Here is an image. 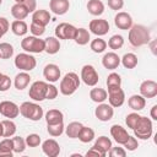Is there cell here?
<instances>
[{
	"mask_svg": "<svg viewBox=\"0 0 157 157\" xmlns=\"http://www.w3.org/2000/svg\"><path fill=\"white\" fill-rule=\"evenodd\" d=\"M65 130L64 126V121L63 123H58V124H47V131L50 136L53 137H58L60 136Z\"/></svg>",
	"mask_w": 157,
	"mask_h": 157,
	"instance_id": "obj_37",
	"label": "cell"
},
{
	"mask_svg": "<svg viewBox=\"0 0 157 157\" xmlns=\"http://www.w3.org/2000/svg\"><path fill=\"white\" fill-rule=\"evenodd\" d=\"M11 15L13 16L15 20H25L29 15V12L25 4H15L11 7Z\"/></svg>",
	"mask_w": 157,
	"mask_h": 157,
	"instance_id": "obj_28",
	"label": "cell"
},
{
	"mask_svg": "<svg viewBox=\"0 0 157 157\" xmlns=\"http://www.w3.org/2000/svg\"><path fill=\"white\" fill-rule=\"evenodd\" d=\"M114 23L119 29H124L128 31L131 26H132V17L130 16V13L125 12V11H120L115 15L114 17Z\"/></svg>",
	"mask_w": 157,
	"mask_h": 157,
	"instance_id": "obj_17",
	"label": "cell"
},
{
	"mask_svg": "<svg viewBox=\"0 0 157 157\" xmlns=\"http://www.w3.org/2000/svg\"><path fill=\"white\" fill-rule=\"evenodd\" d=\"M77 139L83 144H88L94 139V130L88 126H82L77 135Z\"/></svg>",
	"mask_w": 157,
	"mask_h": 157,
	"instance_id": "obj_33",
	"label": "cell"
},
{
	"mask_svg": "<svg viewBox=\"0 0 157 157\" xmlns=\"http://www.w3.org/2000/svg\"><path fill=\"white\" fill-rule=\"evenodd\" d=\"M83 125L80 123V121H71L67 124V126H65V134L67 135V137L70 139H77V135L81 130Z\"/></svg>",
	"mask_w": 157,
	"mask_h": 157,
	"instance_id": "obj_35",
	"label": "cell"
},
{
	"mask_svg": "<svg viewBox=\"0 0 157 157\" xmlns=\"http://www.w3.org/2000/svg\"><path fill=\"white\" fill-rule=\"evenodd\" d=\"M2 130H4V129H2V124H1V121H0V137L2 136Z\"/></svg>",
	"mask_w": 157,
	"mask_h": 157,
	"instance_id": "obj_55",
	"label": "cell"
},
{
	"mask_svg": "<svg viewBox=\"0 0 157 157\" xmlns=\"http://www.w3.org/2000/svg\"><path fill=\"white\" fill-rule=\"evenodd\" d=\"M11 31H12L13 34L21 37V36H25L28 32V26L23 20H15L11 23Z\"/></svg>",
	"mask_w": 157,
	"mask_h": 157,
	"instance_id": "obj_29",
	"label": "cell"
},
{
	"mask_svg": "<svg viewBox=\"0 0 157 157\" xmlns=\"http://www.w3.org/2000/svg\"><path fill=\"white\" fill-rule=\"evenodd\" d=\"M123 146H124V148H125L126 151H135V150L139 147V141H137V139H136L135 136L129 135V139L126 140V142H125Z\"/></svg>",
	"mask_w": 157,
	"mask_h": 157,
	"instance_id": "obj_45",
	"label": "cell"
},
{
	"mask_svg": "<svg viewBox=\"0 0 157 157\" xmlns=\"http://www.w3.org/2000/svg\"><path fill=\"white\" fill-rule=\"evenodd\" d=\"M0 114L7 119H15L20 114V107L11 101L0 102Z\"/></svg>",
	"mask_w": 157,
	"mask_h": 157,
	"instance_id": "obj_11",
	"label": "cell"
},
{
	"mask_svg": "<svg viewBox=\"0 0 157 157\" xmlns=\"http://www.w3.org/2000/svg\"><path fill=\"white\" fill-rule=\"evenodd\" d=\"M0 59H1V58H0Z\"/></svg>",
	"mask_w": 157,
	"mask_h": 157,
	"instance_id": "obj_60",
	"label": "cell"
},
{
	"mask_svg": "<svg viewBox=\"0 0 157 157\" xmlns=\"http://www.w3.org/2000/svg\"><path fill=\"white\" fill-rule=\"evenodd\" d=\"M150 115H151V119L152 120H157V104L152 105L151 112H150Z\"/></svg>",
	"mask_w": 157,
	"mask_h": 157,
	"instance_id": "obj_54",
	"label": "cell"
},
{
	"mask_svg": "<svg viewBox=\"0 0 157 157\" xmlns=\"http://www.w3.org/2000/svg\"><path fill=\"white\" fill-rule=\"evenodd\" d=\"M112 146H113L112 145V140L109 137H107V136H99L94 141V145H93V147L97 148L104 157L107 156V153H108V151L110 150Z\"/></svg>",
	"mask_w": 157,
	"mask_h": 157,
	"instance_id": "obj_23",
	"label": "cell"
},
{
	"mask_svg": "<svg viewBox=\"0 0 157 157\" xmlns=\"http://www.w3.org/2000/svg\"><path fill=\"white\" fill-rule=\"evenodd\" d=\"M45 40V49L44 52H47L50 55L56 54L60 50V42L56 37H48L44 39Z\"/></svg>",
	"mask_w": 157,
	"mask_h": 157,
	"instance_id": "obj_26",
	"label": "cell"
},
{
	"mask_svg": "<svg viewBox=\"0 0 157 157\" xmlns=\"http://www.w3.org/2000/svg\"><path fill=\"white\" fill-rule=\"evenodd\" d=\"M11 78L7 75H0V92H5L11 87Z\"/></svg>",
	"mask_w": 157,
	"mask_h": 157,
	"instance_id": "obj_46",
	"label": "cell"
},
{
	"mask_svg": "<svg viewBox=\"0 0 157 157\" xmlns=\"http://www.w3.org/2000/svg\"><path fill=\"white\" fill-rule=\"evenodd\" d=\"M29 31H31V33H32V36H36V37H40V36H43L44 34V32H45V27H43V26H39V25H37V23H31V26H29Z\"/></svg>",
	"mask_w": 157,
	"mask_h": 157,
	"instance_id": "obj_47",
	"label": "cell"
},
{
	"mask_svg": "<svg viewBox=\"0 0 157 157\" xmlns=\"http://www.w3.org/2000/svg\"><path fill=\"white\" fill-rule=\"evenodd\" d=\"M13 55V47L10 43H0V58L1 59H10Z\"/></svg>",
	"mask_w": 157,
	"mask_h": 157,
	"instance_id": "obj_41",
	"label": "cell"
},
{
	"mask_svg": "<svg viewBox=\"0 0 157 157\" xmlns=\"http://www.w3.org/2000/svg\"><path fill=\"white\" fill-rule=\"evenodd\" d=\"M134 130V136L140 139V140H148L152 134H153V125L152 120L147 117H140L136 126L132 129Z\"/></svg>",
	"mask_w": 157,
	"mask_h": 157,
	"instance_id": "obj_4",
	"label": "cell"
},
{
	"mask_svg": "<svg viewBox=\"0 0 157 157\" xmlns=\"http://www.w3.org/2000/svg\"><path fill=\"white\" fill-rule=\"evenodd\" d=\"M23 4L27 7V10H28L29 13H32V12H34L37 10V1L36 0H25Z\"/></svg>",
	"mask_w": 157,
	"mask_h": 157,
	"instance_id": "obj_51",
	"label": "cell"
},
{
	"mask_svg": "<svg viewBox=\"0 0 157 157\" xmlns=\"http://www.w3.org/2000/svg\"><path fill=\"white\" fill-rule=\"evenodd\" d=\"M49 9L55 15H65L70 9L69 0H50L49 1Z\"/></svg>",
	"mask_w": 157,
	"mask_h": 157,
	"instance_id": "obj_20",
	"label": "cell"
},
{
	"mask_svg": "<svg viewBox=\"0 0 157 157\" xmlns=\"http://www.w3.org/2000/svg\"><path fill=\"white\" fill-rule=\"evenodd\" d=\"M26 141L25 139L20 137V136H15L12 137V150L15 153H22L26 150Z\"/></svg>",
	"mask_w": 157,
	"mask_h": 157,
	"instance_id": "obj_40",
	"label": "cell"
},
{
	"mask_svg": "<svg viewBox=\"0 0 157 157\" xmlns=\"http://www.w3.org/2000/svg\"><path fill=\"white\" fill-rule=\"evenodd\" d=\"M21 48L26 53H36L39 54L45 49V40L40 39L36 36H27L21 40Z\"/></svg>",
	"mask_w": 157,
	"mask_h": 157,
	"instance_id": "obj_5",
	"label": "cell"
},
{
	"mask_svg": "<svg viewBox=\"0 0 157 157\" xmlns=\"http://www.w3.org/2000/svg\"><path fill=\"white\" fill-rule=\"evenodd\" d=\"M78 87H80L78 75L76 72H67L64 75V77L60 81L59 91L64 96H71L77 91Z\"/></svg>",
	"mask_w": 157,
	"mask_h": 157,
	"instance_id": "obj_2",
	"label": "cell"
},
{
	"mask_svg": "<svg viewBox=\"0 0 157 157\" xmlns=\"http://www.w3.org/2000/svg\"><path fill=\"white\" fill-rule=\"evenodd\" d=\"M102 65L108 70H115L120 65V56L114 52H108L102 58Z\"/></svg>",
	"mask_w": 157,
	"mask_h": 157,
	"instance_id": "obj_19",
	"label": "cell"
},
{
	"mask_svg": "<svg viewBox=\"0 0 157 157\" xmlns=\"http://www.w3.org/2000/svg\"><path fill=\"white\" fill-rule=\"evenodd\" d=\"M120 63L125 69H135L137 66V56L134 53H126L120 58Z\"/></svg>",
	"mask_w": 157,
	"mask_h": 157,
	"instance_id": "obj_36",
	"label": "cell"
},
{
	"mask_svg": "<svg viewBox=\"0 0 157 157\" xmlns=\"http://www.w3.org/2000/svg\"><path fill=\"white\" fill-rule=\"evenodd\" d=\"M90 47H91V49H92L93 53L99 54V53H103V52L107 49V42H105L104 39H102V38L97 37L96 39L91 40Z\"/></svg>",
	"mask_w": 157,
	"mask_h": 157,
	"instance_id": "obj_38",
	"label": "cell"
},
{
	"mask_svg": "<svg viewBox=\"0 0 157 157\" xmlns=\"http://www.w3.org/2000/svg\"><path fill=\"white\" fill-rule=\"evenodd\" d=\"M15 66L17 69H20L21 71H32L36 65H37V60L33 55H31V53H20L16 55L15 58Z\"/></svg>",
	"mask_w": 157,
	"mask_h": 157,
	"instance_id": "obj_6",
	"label": "cell"
},
{
	"mask_svg": "<svg viewBox=\"0 0 157 157\" xmlns=\"http://www.w3.org/2000/svg\"><path fill=\"white\" fill-rule=\"evenodd\" d=\"M20 114L28 120L38 121L43 118L44 112L43 108L34 102H23L20 105Z\"/></svg>",
	"mask_w": 157,
	"mask_h": 157,
	"instance_id": "obj_3",
	"label": "cell"
},
{
	"mask_svg": "<svg viewBox=\"0 0 157 157\" xmlns=\"http://www.w3.org/2000/svg\"><path fill=\"white\" fill-rule=\"evenodd\" d=\"M90 39H91V37H90L88 29L82 28V27L76 29V34L74 37V40H75L76 44H78V45H86L90 42Z\"/></svg>",
	"mask_w": 157,
	"mask_h": 157,
	"instance_id": "obj_30",
	"label": "cell"
},
{
	"mask_svg": "<svg viewBox=\"0 0 157 157\" xmlns=\"http://www.w3.org/2000/svg\"><path fill=\"white\" fill-rule=\"evenodd\" d=\"M43 76L48 82L54 83V82L59 81V78L61 76V71L56 64H47L43 69Z\"/></svg>",
	"mask_w": 157,
	"mask_h": 157,
	"instance_id": "obj_15",
	"label": "cell"
},
{
	"mask_svg": "<svg viewBox=\"0 0 157 157\" xmlns=\"http://www.w3.org/2000/svg\"><path fill=\"white\" fill-rule=\"evenodd\" d=\"M12 139L5 137L2 141H0V157H12Z\"/></svg>",
	"mask_w": 157,
	"mask_h": 157,
	"instance_id": "obj_32",
	"label": "cell"
},
{
	"mask_svg": "<svg viewBox=\"0 0 157 157\" xmlns=\"http://www.w3.org/2000/svg\"><path fill=\"white\" fill-rule=\"evenodd\" d=\"M44 118H45L47 124H58V123L64 121V114L59 109H49L45 113Z\"/></svg>",
	"mask_w": 157,
	"mask_h": 157,
	"instance_id": "obj_25",
	"label": "cell"
},
{
	"mask_svg": "<svg viewBox=\"0 0 157 157\" xmlns=\"http://www.w3.org/2000/svg\"><path fill=\"white\" fill-rule=\"evenodd\" d=\"M2 124V137H11L16 134V124L12 121V119H5L1 121Z\"/></svg>",
	"mask_w": 157,
	"mask_h": 157,
	"instance_id": "obj_34",
	"label": "cell"
},
{
	"mask_svg": "<svg viewBox=\"0 0 157 157\" xmlns=\"http://www.w3.org/2000/svg\"><path fill=\"white\" fill-rule=\"evenodd\" d=\"M4 34H5V33H4V32H2V29H1V28H0V39H1V37H2V36H4Z\"/></svg>",
	"mask_w": 157,
	"mask_h": 157,
	"instance_id": "obj_57",
	"label": "cell"
},
{
	"mask_svg": "<svg viewBox=\"0 0 157 157\" xmlns=\"http://www.w3.org/2000/svg\"><path fill=\"white\" fill-rule=\"evenodd\" d=\"M108 155L110 157H125L126 156V150L124 147H110L108 151Z\"/></svg>",
	"mask_w": 157,
	"mask_h": 157,
	"instance_id": "obj_49",
	"label": "cell"
},
{
	"mask_svg": "<svg viewBox=\"0 0 157 157\" xmlns=\"http://www.w3.org/2000/svg\"><path fill=\"white\" fill-rule=\"evenodd\" d=\"M76 27L71 23H59L55 28V37L58 39H74L76 34Z\"/></svg>",
	"mask_w": 157,
	"mask_h": 157,
	"instance_id": "obj_10",
	"label": "cell"
},
{
	"mask_svg": "<svg viewBox=\"0 0 157 157\" xmlns=\"http://www.w3.org/2000/svg\"><path fill=\"white\" fill-rule=\"evenodd\" d=\"M50 12L48 10H36L32 12V22L39 26L47 27V25L50 22Z\"/></svg>",
	"mask_w": 157,
	"mask_h": 157,
	"instance_id": "obj_21",
	"label": "cell"
},
{
	"mask_svg": "<svg viewBox=\"0 0 157 157\" xmlns=\"http://www.w3.org/2000/svg\"><path fill=\"white\" fill-rule=\"evenodd\" d=\"M90 32L96 34L97 37H102L104 34H107L109 32V22L107 20L103 18H97V20H92L88 25Z\"/></svg>",
	"mask_w": 157,
	"mask_h": 157,
	"instance_id": "obj_12",
	"label": "cell"
},
{
	"mask_svg": "<svg viewBox=\"0 0 157 157\" xmlns=\"http://www.w3.org/2000/svg\"><path fill=\"white\" fill-rule=\"evenodd\" d=\"M47 88H48V83L45 81H34L28 91V96L31 99H33L34 102H42L45 99V94H47Z\"/></svg>",
	"mask_w": 157,
	"mask_h": 157,
	"instance_id": "obj_7",
	"label": "cell"
},
{
	"mask_svg": "<svg viewBox=\"0 0 157 157\" xmlns=\"http://www.w3.org/2000/svg\"><path fill=\"white\" fill-rule=\"evenodd\" d=\"M85 85L87 86H91V87H94L98 81H99V76H98V72L97 70L94 69V66L92 65H83L82 69H81V77H80Z\"/></svg>",
	"mask_w": 157,
	"mask_h": 157,
	"instance_id": "obj_9",
	"label": "cell"
},
{
	"mask_svg": "<svg viewBox=\"0 0 157 157\" xmlns=\"http://www.w3.org/2000/svg\"><path fill=\"white\" fill-rule=\"evenodd\" d=\"M1 4H2V0H0V5H1Z\"/></svg>",
	"mask_w": 157,
	"mask_h": 157,
	"instance_id": "obj_58",
	"label": "cell"
},
{
	"mask_svg": "<svg viewBox=\"0 0 157 157\" xmlns=\"http://www.w3.org/2000/svg\"><path fill=\"white\" fill-rule=\"evenodd\" d=\"M29 82H31V75L27 71L18 72L15 76V80H13V85H15L16 90H18V91H22V90L27 88V86L29 85Z\"/></svg>",
	"mask_w": 157,
	"mask_h": 157,
	"instance_id": "obj_22",
	"label": "cell"
},
{
	"mask_svg": "<svg viewBox=\"0 0 157 157\" xmlns=\"http://www.w3.org/2000/svg\"><path fill=\"white\" fill-rule=\"evenodd\" d=\"M15 2H16V4H23L25 0H15Z\"/></svg>",
	"mask_w": 157,
	"mask_h": 157,
	"instance_id": "obj_56",
	"label": "cell"
},
{
	"mask_svg": "<svg viewBox=\"0 0 157 157\" xmlns=\"http://www.w3.org/2000/svg\"><path fill=\"white\" fill-rule=\"evenodd\" d=\"M59 94V90L58 87H55L53 83H48V88H47V94H45V99H55Z\"/></svg>",
	"mask_w": 157,
	"mask_h": 157,
	"instance_id": "obj_48",
	"label": "cell"
},
{
	"mask_svg": "<svg viewBox=\"0 0 157 157\" xmlns=\"http://www.w3.org/2000/svg\"><path fill=\"white\" fill-rule=\"evenodd\" d=\"M121 86V77L117 72H110L107 77V87H117Z\"/></svg>",
	"mask_w": 157,
	"mask_h": 157,
	"instance_id": "obj_42",
	"label": "cell"
},
{
	"mask_svg": "<svg viewBox=\"0 0 157 157\" xmlns=\"http://www.w3.org/2000/svg\"><path fill=\"white\" fill-rule=\"evenodd\" d=\"M42 151L48 157H56L60 153V145L54 139H48L42 144Z\"/></svg>",
	"mask_w": 157,
	"mask_h": 157,
	"instance_id": "obj_18",
	"label": "cell"
},
{
	"mask_svg": "<svg viewBox=\"0 0 157 157\" xmlns=\"http://www.w3.org/2000/svg\"><path fill=\"white\" fill-rule=\"evenodd\" d=\"M108 97V93L104 88H101V87H94L90 91V98L96 102V103H103Z\"/></svg>",
	"mask_w": 157,
	"mask_h": 157,
	"instance_id": "obj_31",
	"label": "cell"
},
{
	"mask_svg": "<svg viewBox=\"0 0 157 157\" xmlns=\"http://www.w3.org/2000/svg\"><path fill=\"white\" fill-rule=\"evenodd\" d=\"M139 90L144 98H155L157 96V82L153 80H145L141 82Z\"/></svg>",
	"mask_w": 157,
	"mask_h": 157,
	"instance_id": "obj_14",
	"label": "cell"
},
{
	"mask_svg": "<svg viewBox=\"0 0 157 157\" xmlns=\"http://www.w3.org/2000/svg\"><path fill=\"white\" fill-rule=\"evenodd\" d=\"M0 75H1V72H0Z\"/></svg>",
	"mask_w": 157,
	"mask_h": 157,
	"instance_id": "obj_59",
	"label": "cell"
},
{
	"mask_svg": "<svg viewBox=\"0 0 157 157\" xmlns=\"http://www.w3.org/2000/svg\"><path fill=\"white\" fill-rule=\"evenodd\" d=\"M25 141H26V145L29 146V147H37L42 142L40 136L38 134H29V135H27V137L25 139Z\"/></svg>",
	"mask_w": 157,
	"mask_h": 157,
	"instance_id": "obj_44",
	"label": "cell"
},
{
	"mask_svg": "<svg viewBox=\"0 0 157 157\" xmlns=\"http://www.w3.org/2000/svg\"><path fill=\"white\" fill-rule=\"evenodd\" d=\"M86 156H97V157H104L97 148H94V147H91L87 152H86Z\"/></svg>",
	"mask_w": 157,
	"mask_h": 157,
	"instance_id": "obj_53",
	"label": "cell"
},
{
	"mask_svg": "<svg viewBox=\"0 0 157 157\" xmlns=\"http://www.w3.org/2000/svg\"><path fill=\"white\" fill-rule=\"evenodd\" d=\"M108 102L113 108H119L125 102V92L123 91L121 86L117 87H108Z\"/></svg>",
	"mask_w": 157,
	"mask_h": 157,
	"instance_id": "obj_8",
	"label": "cell"
},
{
	"mask_svg": "<svg viewBox=\"0 0 157 157\" xmlns=\"http://www.w3.org/2000/svg\"><path fill=\"white\" fill-rule=\"evenodd\" d=\"M107 45H108L110 49H113V50L120 49V48L124 45V38H123V36H120V34H114V36H112V37L109 38Z\"/></svg>",
	"mask_w": 157,
	"mask_h": 157,
	"instance_id": "obj_39",
	"label": "cell"
},
{
	"mask_svg": "<svg viewBox=\"0 0 157 157\" xmlns=\"http://www.w3.org/2000/svg\"><path fill=\"white\" fill-rule=\"evenodd\" d=\"M0 28L2 29L4 33H6V32L9 31V28H10V23H9L7 18H5V17H0Z\"/></svg>",
	"mask_w": 157,
	"mask_h": 157,
	"instance_id": "obj_52",
	"label": "cell"
},
{
	"mask_svg": "<svg viewBox=\"0 0 157 157\" xmlns=\"http://www.w3.org/2000/svg\"><path fill=\"white\" fill-rule=\"evenodd\" d=\"M87 10L93 16H101L104 12V4L101 0H88Z\"/></svg>",
	"mask_w": 157,
	"mask_h": 157,
	"instance_id": "obj_27",
	"label": "cell"
},
{
	"mask_svg": "<svg viewBox=\"0 0 157 157\" xmlns=\"http://www.w3.org/2000/svg\"><path fill=\"white\" fill-rule=\"evenodd\" d=\"M108 6L115 11L121 10L124 6V0H108Z\"/></svg>",
	"mask_w": 157,
	"mask_h": 157,
	"instance_id": "obj_50",
	"label": "cell"
},
{
	"mask_svg": "<svg viewBox=\"0 0 157 157\" xmlns=\"http://www.w3.org/2000/svg\"><path fill=\"white\" fill-rule=\"evenodd\" d=\"M140 114H137L136 112H134V113H130V114H128L126 115V118H125V123H126V126L129 128V129H134L135 126H136V124H137V121H139V119H140Z\"/></svg>",
	"mask_w": 157,
	"mask_h": 157,
	"instance_id": "obj_43",
	"label": "cell"
},
{
	"mask_svg": "<svg viewBox=\"0 0 157 157\" xmlns=\"http://www.w3.org/2000/svg\"><path fill=\"white\" fill-rule=\"evenodd\" d=\"M129 43L132 47H142L148 44L151 40V34L150 31L146 26L144 25H132L129 28V36H128Z\"/></svg>",
	"mask_w": 157,
	"mask_h": 157,
	"instance_id": "obj_1",
	"label": "cell"
},
{
	"mask_svg": "<svg viewBox=\"0 0 157 157\" xmlns=\"http://www.w3.org/2000/svg\"><path fill=\"white\" fill-rule=\"evenodd\" d=\"M110 135L118 145H124L126 142V140L129 139V134H128L126 129L118 124H114L110 126Z\"/></svg>",
	"mask_w": 157,
	"mask_h": 157,
	"instance_id": "obj_16",
	"label": "cell"
},
{
	"mask_svg": "<svg viewBox=\"0 0 157 157\" xmlns=\"http://www.w3.org/2000/svg\"><path fill=\"white\" fill-rule=\"evenodd\" d=\"M128 104L129 107L135 110V112H140L145 108L146 105V98H144L141 94H132L130 96V98L128 99Z\"/></svg>",
	"mask_w": 157,
	"mask_h": 157,
	"instance_id": "obj_24",
	"label": "cell"
},
{
	"mask_svg": "<svg viewBox=\"0 0 157 157\" xmlns=\"http://www.w3.org/2000/svg\"><path fill=\"white\" fill-rule=\"evenodd\" d=\"M94 115L101 121H108L114 115V108L109 103H98L97 108L94 109Z\"/></svg>",
	"mask_w": 157,
	"mask_h": 157,
	"instance_id": "obj_13",
	"label": "cell"
}]
</instances>
